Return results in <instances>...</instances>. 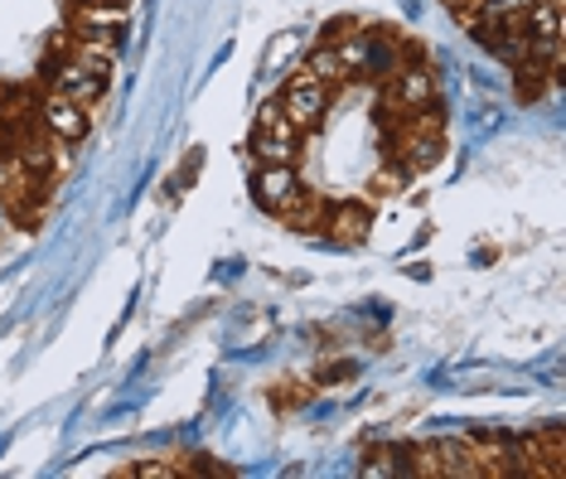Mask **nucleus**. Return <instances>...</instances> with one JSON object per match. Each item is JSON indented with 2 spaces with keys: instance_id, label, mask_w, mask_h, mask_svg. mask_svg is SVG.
Wrapping results in <instances>:
<instances>
[{
  "instance_id": "f257e3e1",
  "label": "nucleus",
  "mask_w": 566,
  "mask_h": 479,
  "mask_svg": "<svg viewBox=\"0 0 566 479\" xmlns=\"http://www.w3.org/2000/svg\"><path fill=\"white\" fill-rule=\"evenodd\" d=\"M301 126L291 122L286 112H281V102H266L262 112H256V126H252V155L256 165H295V155H301Z\"/></svg>"
},
{
  "instance_id": "f03ea898",
  "label": "nucleus",
  "mask_w": 566,
  "mask_h": 479,
  "mask_svg": "<svg viewBox=\"0 0 566 479\" xmlns=\"http://www.w3.org/2000/svg\"><path fill=\"white\" fill-rule=\"evenodd\" d=\"M252 194H256V204H262L266 214H276V218H291L311 204V189H305V179L295 165H256V175H252Z\"/></svg>"
},
{
  "instance_id": "7ed1b4c3",
  "label": "nucleus",
  "mask_w": 566,
  "mask_h": 479,
  "mask_svg": "<svg viewBox=\"0 0 566 479\" xmlns=\"http://www.w3.org/2000/svg\"><path fill=\"white\" fill-rule=\"evenodd\" d=\"M431 112L436 107L411 112L402 122V132H397V140H392L397 170H402V175H421L436 155H441V116H431Z\"/></svg>"
},
{
  "instance_id": "20e7f679",
  "label": "nucleus",
  "mask_w": 566,
  "mask_h": 479,
  "mask_svg": "<svg viewBox=\"0 0 566 479\" xmlns=\"http://www.w3.org/2000/svg\"><path fill=\"white\" fill-rule=\"evenodd\" d=\"M329 97H334V87L319 83L305 63H295L286 87H281V112H286L301 132H315V126L325 122V112H329Z\"/></svg>"
},
{
  "instance_id": "39448f33",
  "label": "nucleus",
  "mask_w": 566,
  "mask_h": 479,
  "mask_svg": "<svg viewBox=\"0 0 566 479\" xmlns=\"http://www.w3.org/2000/svg\"><path fill=\"white\" fill-rule=\"evenodd\" d=\"M382 83H388V107H392V112L411 116V112H427V107H436V77H431L427 63H411V59H402L388 77H382Z\"/></svg>"
},
{
  "instance_id": "423d86ee",
  "label": "nucleus",
  "mask_w": 566,
  "mask_h": 479,
  "mask_svg": "<svg viewBox=\"0 0 566 479\" xmlns=\"http://www.w3.org/2000/svg\"><path fill=\"white\" fill-rule=\"evenodd\" d=\"M40 126L59 140V146H78V140H87V132H93V116H87V107H78V102L49 93L40 102Z\"/></svg>"
},
{
  "instance_id": "0eeeda50",
  "label": "nucleus",
  "mask_w": 566,
  "mask_h": 479,
  "mask_svg": "<svg viewBox=\"0 0 566 479\" xmlns=\"http://www.w3.org/2000/svg\"><path fill=\"white\" fill-rule=\"evenodd\" d=\"M49 93H59V97H69V102H78V107L93 112L102 102V93H107V77H97L93 69H83L78 59L63 54L59 69L49 73Z\"/></svg>"
},
{
  "instance_id": "6e6552de",
  "label": "nucleus",
  "mask_w": 566,
  "mask_h": 479,
  "mask_svg": "<svg viewBox=\"0 0 566 479\" xmlns=\"http://www.w3.org/2000/svg\"><path fill=\"white\" fill-rule=\"evenodd\" d=\"M73 30L112 39L117 30H126V6L122 0H73Z\"/></svg>"
},
{
  "instance_id": "1a4fd4ad",
  "label": "nucleus",
  "mask_w": 566,
  "mask_h": 479,
  "mask_svg": "<svg viewBox=\"0 0 566 479\" xmlns=\"http://www.w3.org/2000/svg\"><path fill=\"white\" fill-rule=\"evenodd\" d=\"M69 59H78L83 69H93L97 77H112V73H117V44H112L107 34H83V30H73V34H69Z\"/></svg>"
},
{
  "instance_id": "9d476101",
  "label": "nucleus",
  "mask_w": 566,
  "mask_h": 479,
  "mask_svg": "<svg viewBox=\"0 0 566 479\" xmlns=\"http://www.w3.org/2000/svg\"><path fill=\"white\" fill-rule=\"evenodd\" d=\"M325 228L334 232V238H344V242H364L368 228H373V214L364 209V204H339V209L325 214Z\"/></svg>"
},
{
  "instance_id": "9b49d317",
  "label": "nucleus",
  "mask_w": 566,
  "mask_h": 479,
  "mask_svg": "<svg viewBox=\"0 0 566 479\" xmlns=\"http://www.w3.org/2000/svg\"><path fill=\"white\" fill-rule=\"evenodd\" d=\"M305 69H311L319 83H329V87H339V83H349L344 77V63H339V54H334V44L325 39V44H315L311 54H305Z\"/></svg>"
},
{
  "instance_id": "f8f14e48",
  "label": "nucleus",
  "mask_w": 566,
  "mask_h": 479,
  "mask_svg": "<svg viewBox=\"0 0 566 479\" xmlns=\"http://www.w3.org/2000/svg\"><path fill=\"white\" fill-rule=\"evenodd\" d=\"M140 479H170V475H185V460L179 465H165V460H150V465H136Z\"/></svg>"
},
{
  "instance_id": "ddd939ff",
  "label": "nucleus",
  "mask_w": 566,
  "mask_h": 479,
  "mask_svg": "<svg viewBox=\"0 0 566 479\" xmlns=\"http://www.w3.org/2000/svg\"><path fill=\"white\" fill-rule=\"evenodd\" d=\"M122 6H126V0H122Z\"/></svg>"
}]
</instances>
